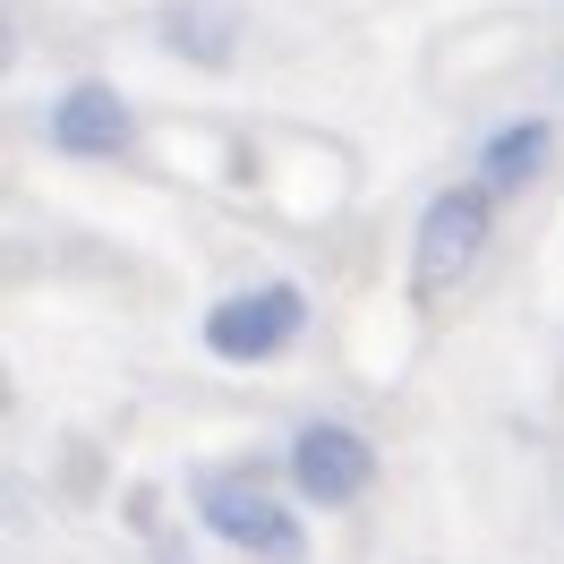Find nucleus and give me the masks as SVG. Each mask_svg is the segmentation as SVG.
<instances>
[{
  "label": "nucleus",
  "mask_w": 564,
  "mask_h": 564,
  "mask_svg": "<svg viewBox=\"0 0 564 564\" xmlns=\"http://www.w3.org/2000/svg\"><path fill=\"white\" fill-rule=\"evenodd\" d=\"M488 231H496V188L488 180H445L411 223V291L445 300L454 282H470V265L488 257Z\"/></svg>",
  "instance_id": "1"
},
{
  "label": "nucleus",
  "mask_w": 564,
  "mask_h": 564,
  "mask_svg": "<svg viewBox=\"0 0 564 564\" xmlns=\"http://www.w3.org/2000/svg\"><path fill=\"white\" fill-rule=\"evenodd\" d=\"M197 334H206L214 359L265 368V359H282L300 334H308V291H300V282H248V291H231V300H214Z\"/></svg>",
  "instance_id": "2"
},
{
  "label": "nucleus",
  "mask_w": 564,
  "mask_h": 564,
  "mask_svg": "<svg viewBox=\"0 0 564 564\" xmlns=\"http://www.w3.org/2000/svg\"><path fill=\"white\" fill-rule=\"evenodd\" d=\"M197 522H206L223 547H240V556L308 564V530H300V513H291L274 488H257V479H206V488H197Z\"/></svg>",
  "instance_id": "3"
},
{
  "label": "nucleus",
  "mask_w": 564,
  "mask_h": 564,
  "mask_svg": "<svg viewBox=\"0 0 564 564\" xmlns=\"http://www.w3.org/2000/svg\"><path fill=\"white\" fill-rule=\"evenodd\" d=\"M282 470H291V496H300V505L343 513V505H359V496L377 488V445L343 420H308V427H291Z\"/></svg>",
  "instance_id": "4"
},
{
  "label": "nucleus",
  "mask_w": 564,
  "mask_h": 564,
  "mask_svg": "<svg viewBox=\"0 0 564 564\" xmlns=\"http://www.w3.org/2000/svg\"><path fill=\"white\" fill-rule=\"evenodd\" d=\"M43 138H52V154L111 163V154H129V145H138V111H129V95H120V86H104V77H77L69 95L43 111Z\"/></svg>",
  "instance_id": "5"
},
{
  "label": "nucleus",
  "mask_w": 564,
  "mask_h": 564,
  "mask_svg": "<svg viewBox=\"0 0 564 564\" xmlns=\"http://www.w3.org/2000/svg\"><path fill=\"white\" fill-rule=\"evenodd\" d=\"M154 35L172 43L180 61H197V69H223V61L240 52V9H231V0H172V9L154 18Z\"/></svg>",
  "instance_id": "6"
},
{
  "label": "nucleus",
  "mask_w": 564,
  "mask_h": 564,
  "mask_svg": "<svg viewBox=\"0 0 564 564\" xmlns=\"http://www.w3.org/2000/svg\"><path fill=\"white\" fill-rule=\"evenodd\" d=\"M547 154H556V120H505V129H488L470 180H488L496 197H513V188H530V180L547 172Z\"/></svg>",
  "instance_id": "7"
}]
</instances>
